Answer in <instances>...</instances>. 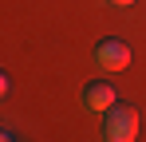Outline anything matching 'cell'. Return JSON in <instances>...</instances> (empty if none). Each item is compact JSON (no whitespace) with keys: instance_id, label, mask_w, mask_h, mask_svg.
<instances>
[{"instance_id":"obj_5","label":"cell","mask_w":146,"mask_h":142,"mask_svg":"<svg viewBox=\"0 0 146 142\" xmlns=\"http://www.w3.org/2000/svg\"><path fill=\"white\" fill-rule=\"evenodd\" d=\"M16 138V134H12V130H4V126H0V142H12Z\"/></svg>"},{"instance_id":"obj_6","label":"cell","mask_w":146,"mask_h":142,"mask_svg":"<svg viewBox=\"0 0 146 142\" xmlns=\"http://www.w3.org/2000/svg\"><path fill=\"white\" fill-rule=\"evenodd\" d=\"M107 4H119V8H130L134 0H107Z\"/></svg>"},{"instance_id":"obj_2","label":"cell","mask_w":146,"mask_h":142,"mask_svg":"<svg viewBox=\"0 0 146 142\" xmlns=\"http://www.w3.org/2000/svg\"><path fill=\"white\" fill-rule=\"evenodd\" d=\"M130 59H134V51H130V44L119 40V36H107V40L95 44V63L103 71H126Z\"/></svg>"},{"instance_id":"obj_3","label":"cell","mask_w":146,"mask_h":142,"mask_svg":"<svg viewBox=\"0 0 146 142\" xmlns=\"http://www.w3.org/2000/svg\"><path fill=\"white\" fill-rule=\"evenodd\" d=\"M115 103H119V91H115L111 79H91V83L83 87V107H87L91 115H107Z\"/></svg>"},{"instance_id":"obj_4","label":"cell","mask_w":146,"mask_h":142,"mask_svg":"<svg viewBox=\"0 0 146 142\" xmlns=\"http://www.w3.org/2000/svg\"><path fill=\"white\" fill-rule=\"evenodd\" d=\"M12 91V79H8V71H0V99Z\"/></svg>"},{"instance_id":"obj_1","label":"cell","mask_w":146,"mask_h":142,"mask_svg":"<svg viewBox=\"0 0 146 142\" xmlns=\"http://www.w3.org/2000/svg\"><path fill=\"white\" fill-rule=\"evenodd\" d=\"M103 138L107 142H134L138 138V111L130 103H115L103 115Z\"/></svg>"}]
</instances>
